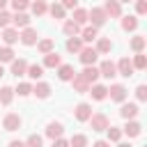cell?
Returning <instances> with one entry per match:
<instances>
[{
	"instance_id": "cell-47",
	"label": "cell",
	"mask_w": 147,
	"mask_h": 147,
	"mask_svg": "<svg viewBox=\"0 0 147 147\" xmlns=\"http://www.w3.org/2000/svg\"><path fill=\"white\" fill-rule=\"evenodd\" d=\"M92 147H110V142H108V140H96Z\"/></svg>"
},
{
	"instance_id": "cell-6",
	"label": "cell",
	"mask_w": 147,
	"mask_h": 147,
	"mask_svg": "<svg viewBox=\"0 0 147 147\" xmlns=\"http://www.w3.org/2000/svg\"><path fill=\"white\" fill-rule=\"evenodd\" d=\"M115 69H117V74H119V76H124V78H131V76H133V71H136L129 57H122V60L115 64Z\"/></svg>"
},
{
	"instance_id": "cell-20",
	"label": "cell",
	"mask_w": 147,
	"mask_h": 147,
	"mask_svg": "<svg viewBox=\"0 0 147 147\" xmlns=\"http://www.w3.org/2000/svg\"><path fill=\"white\" fill-rule=\"evenodd\" d=\"M74 76H76V71H74L71 64H60V67H57V78H60V80H71Z\"/></svg>"
},
{
	"instance_id": "cell-36",
	"label": "cell",
	"mask_w": 147,
	"mask_h": 147,
	"mask_svg": "<svg viewBox=\"0 0 147 147\" xmlns=\"http://www.w3.org/2000/svg\"><path fill=\"white\" fill-rule=\"evenodd\" d=\"M48 11H51V16H53L55 21L64 18V9H62V5H57V2H53V5L48 7Z\"/></svg>"
},
{
	"instance_id": "cell-38",
	"label": "cell",
	"mask_w": 147,
	"mask_h": 147,
	"mask_svg": "<svg viewBox=\"0 0 147 147\" xmlns=\"http://www.w3.org/2000/svg\"><path fill=\"white\" fill-rule=\"evenodd\" d=\"M131 64H133V69H145L147 67V57L142 53H136V57L131 60Z\"/></svg>"
},
{
	"instance_id": "cell-32",
	"label": "cell",
	"mask_w": 147,
	"mask_h": 147,
	"mask_svg": "<svg viewBox=\"0 0 147 147\" xmlns=\"http://www.w3.org/2000/svg\"><path fill=\"white\" fill-rule=\"evenodd\" d=\"M96 39V28L87 25L85 30H80V41H94Z\"/></svg>"
},
{
	"instance_id": "cell-30",
	"label": "cell",
	"mask_w": 147,
	"mask_h": 147,
	"mask_svg": "<svg viewBox=\"0 0 147 147\" xmlns=\"http://www.w3.org/2000/svg\"><path fill=\"white\" fill-rule=\"evenodd\" d=\"M71 21H74L78 28H80V25H85V23H87V11H85V9H80V7H78V9H74V18H71Z\"/></svg>"
},
{
	"instance_id": "cell-16",
	"label": "cell",
	"mask_w": 147,
	"mask_h": 147,
	"mask_svg": "<svg viewBox=\"0 0 147 147\" xmlns=\"http://www.w3.org/2000/svg\"><path fill=\"white\" fill-rule=\"evenodd\" d=\"M94 51L106 55V53H110V51H113V41H110L108 37H96V46H94Z\"/></svg>"
},
{
	"instance_id": "cell-33",
	"label": "cell",
	"mask_w": 147,
	"mask_h": 147,
	"mask_svg": "<svg viewBox=\"0 0 147 147\" xmlns=\"http://www.w3.org/2000/svg\"><path fill=\"white\" fill-rule=\"evenodd\" d=\"M145 44H147V39L138 34V37H133V39H131V44H129V46H131V51H136V53H142Z\"/></svg>"
},
{
	"instance_id": "cell-13",
	"label": "cell",
	"mask_w": 147,
	"mask_h": 147,
	"mask_svg": "<svg viewBox=\"0 0 147 147\" xmlns=\"http://www.w3.org/2000/svg\"><path fill=\"white\" fill-rule=\"evenodd\" d=\"M71 85H74V92H78V94H85V92H90V85L85 83V78H83L80 74H76V76L71 78Z\"/></svg>"
},
{
	"instance_id": "cell-9",
	"label": "cell",
	"mask_w": 147,
	"mask_h": 147,
	"mask_svg": "<svg viewBox=\"0 0 147 147\" xmlns=\"http://www.w3.org/2000/svg\"><path fill=\"white\" fill-rule=\"evenodd\" d=\"M18 39H21V44H25V46H34V44H37V39H39V34H37V30L25 28V30L18 34Z\"/></svg>"
},
{
	"instance_id": "cell-23",
	"label": "cell",
	"mask_w": 147,
	"mask_h": 147,
	"mask_svg": "<svg viewBox=\"0 0 147 147\" xmlns=\"http://www.w3.org/2000/svg\"><path fill=\"white\" fill-rule=\"evenodd\" d=\"M62 30H64V34H67L69 39H71V37H78V34H80V28H78V25H76V23L71 21V18H69V21H64Z\"/></svg>"
},
{
	"instance_id": "cell-15",
	"label": "cell",
	"mask_w": 147,
	"mask_h": 147,
	"mask_svg": "<svg viewBox=\"0 0 147 147\" xmlns=\"http://www.w3.org/2000/svg\"><path fill=\"white\" fill-rule=\"evenodd\" d=\"M2 41L11 48V44L18 41V30H16V28H5V30H2Z\"/></svg>"
},
{
	"instance_id": "cell-18",
	"label": "cell",
	"mask_w": 147,
	"mask_h": 147,
	"mask_svg": "<svg viewBox=\"0 0 147 147\" xmlns=\"http://www.w3.org/2000/svg\"><path fill=\"white\" fill-rule=\"evenodd\" d=\"M62 64V60H60V55L53 51V53H48V55H44V64L41 67H48V69H57Z\"/></svg>"
},
{
	"instance_id": "cell-21",
	"label": "cell",
	"mask_w": 147,
	"mask_h": 147,
	"mask_svg": "<svg viewBox=\"0 0 147 147\" xmlns=\"http://www.w3.org/2000/svg\"><path fill=\"white\" fill-rule=\"evenodd\" d=\"M80 76H83V78H85V83L92 87V85H94V80L99 78V69H96V67H85Z\"/></svg>"
},
{
	"instance_id": "cell-43",
	"label": "cell",
	"mask_w": 147,
	"mask_h": 147,
	"mask_svg": "<svg viewBox=\"0 0 147 147\" xmlns=\"http://www.w3.org/2000/svg\"><path fill=\"white\" fill-rule=\"evenodd\" d=\"M9 21H11V14L0 11V28H2V30H5V28H9Z\"/></svg>"
},
{
	"instance_id": "cell-14",
	"label": "cell",
	"mask_w": 147,
	"mask_h": 147,
	"mask_svg": "<svg viewBox=\"0 0 147 147\" xmlns=\"http://www.w3.org/2000/svg\"><path fill=\"white\" fill-rule=\"evenodd\" d=\"M140 131H142V126H140V122H136V119H129V122H126V126L122 129V133H126L129 138L140 136Z\"/></svg>"
},
{
	"instance_id": "cell-10",
	"label": "cell",
	"mask_w": 147,
	"mask_h": 147,
	"mask_svg": "<svg viewBox=\"0 0 147 147\" xmlns=\"http://www.w3.org/2000/svg\"><path fill=\"white\" fill-rule=\"evenodd\" d=\"M140 113V108H138V103H122V108H119V115L129 122V119H133L136 115Z\"/></svg>"
},
{
	"instance_id": "cell-51",
	"label": "cell",
	"mask_w": 147,
	"mask_h": 147,
	"mask_svg": "<svg viewBox=\"0 0 147 147\" xmlns=\"http://www.w3.org/2000/svg\"><path fill=\"white\" fill-rule=\"evenodd\" d=\"M2 76H5V69H2V64H0V78H2Z\"/></svg>"
},
{
	"instance_id": "cell-37",
	"label": "cell",
	"mask_w": 147,
	"mask_h": 147,
	"mask_svg": "<svg viewBox=\"0 0 147 147\" xmlns=\"http://www.w3.org/2000/svg\"><path fill=\"white\" fill-rule=\"evenodd\" d=\"M2 62H14V51L9 46H2L0 48V64Z\"/></svg>"
},
{
	"instance_id": "cell-45",
	"label": "cell",
	"mask_w": 147,
	"mask_h": 147,
	"mask_svg": "<svg viewBox=\"0 0 147 147\" xmlns=\"http://www.w3.org/2000/svg\"><path fill=\"white\" fill-rule=\"evenodd\" d=\"M136 11H138V14H147V2H145V0H138Z\"/></svg>"
},
{
	"instance_id": "cell-35",
	"label": "cell",
	"mask_w": 147,
	"mask_h": 147,
	"mask_svg": "<svg viewBox=\"0 0 147 147\" xmlns=\"http://www.w3.org/2000/svg\"><path fill=\"white\" fill-rule=\"evenodd\" d=\"M69 147H87V138H85L83 133H76V136H71Z\"/></svg>"
},
{
	"instance_id": "cell-41",
	"label": "cell",
	"mask_w": 147,
	"mask_h": 147,
	"mask_svg": "<svg viewBox=\"0 0 147 147\" xmlns=\"http://www.w3.org/2000/svg\"><path fill=\"white\" fill-rule=\"evenodd\" d=\"M25 147H41V136H37V133H32L28 140H25Z\"/></svg>"
},
{
	"instance_id": "cell-49",
	"label": "cell",
	"mask_w": 147,
	"mask_h": 147,
	"mask_svg": "<svg viewBox=\"0 0 147 147\" xmlns=\"http://www.w3.org/2000/svg\"><path fill=\"white\" fill-rule=\"evenodd\" d=\"M5 7H7V2H5V0H0V11H5Z\"/></svg>"
},
{
	"instance_id": "cell-44",
	"label": "cell",
	"mask_w": 147,
	"mask_h": 147,
	"mask_svg": "<svg viewBox=\"0 0 147 147\" xmlns=\"http://www.w3.org/2000/svg\"><path fill=\"white\" fill-rule=\"evenodd\" d=\"M62 9L67 11V9H78V0H64L62 2Z\"/></svg>"
},
{
	"instance_id": "cell-2",
	"label": "cell",
	"mask_w": 147,
	"mask_h": 147,
	"mask_svg": "<svg viewBox=\"0 0 147 147\" xmlns=\"http://www.w3.org/2000/svg\"><path fill=\"white\" fill-rule=\"evenodd\" d=\"M90 122V126H92V131H106L110 124H108V117L103 115V113H92V117L87 119Z\"/></svg>"
},
{
	"instance_id": "cell-12",
	"label": "cell",
	"mask_w": 147,
	"mask_h": 147,
	"mask_svg": "<svg viewBox=\"0 0 147 147\" xmlns=\"http://www.w3.org/2000/svg\"><path fill=\"white\" fill-rule=\"evenodd\" d=\"M92 117V106L90 103H78L76 106V119L78 122H87Z\"/></svg>"
},
{
	"instance_id": "cell-46",
	"label": "cell",
	"mask_w": 147,
	"mask_h": 147,
	"mask_svg": "<svg viewBox=\"0 0 147 147\" xmlns=\"http://www.w3.org/2000/svg\"><path fill=\"white\" fill-rule=\"evenodd\" d=\"M53 147H69V140H64V138H57V140H53Z\"/></svg>"
},
{
	"instance_id": "cell-28",
	"label": "cell",
	"mask_w": 147,
	"mask_h": 147,
	"mask_svg": "<svg viewBox=\"0 0 147 147\" xmlns=\"http://www.w3.org/2000/svg\"><path fill=\"white\" fill-rule=\"evenodd\" d=\"M67 51H69V53H80V51H83V41H80V37H71V39H67Z\"/></svg>"
},
{
	"instance_id": "cell-22",
	"label": "cell",
	"mask_w": 147,
	"mask_h": 147,
	"mask_svg": "<svg viewBox=\"0 0 147 147\" xmlns=\"http://www.w3.org/2000/svg\"><path fill=\"white\" fill-rule=\"evenodd\" d=\"M90 94H92V99L103 101V99L108 96V87H106V85H96V83H94V85L90 87Z\"/></svg>"
},
{
	"instance_id": "cell-5",
	"label": "cell",
	"mask_w": 147,
	"mask_h": 147,
	"mask_svg": "<svg viewBox=\"0 0 147 147\" xmlns=\"http://www.w3.org/2000/svg\"><path fill=\"white\" fill-rule=\"evenodd\" d=\"M87 21H92V28H101V25L106 23L103 9H101V7H92V9L87 11Z\"/></svg>"
},
{
	"instance_id": "cell-7",
	"label": "cell",
	"mask_w": 147,
	"mask_h": 147,
	"mask_svg": "<svg viewBox=\"0 0 147 147\" xmlns=\"http://www.w3.org/2000/svg\"><path fill=\"white\" fill-rule=\"evenodd\" d=\"M96 69H99V76H103V78H115V76H117L115 62H110V60H103Z\"/></svg>"
},
{
	"instance_id": "cell-31",
	"label": "cell",
	"mask_w": 147,
	"mask_h": 147,
	"mask_svg": "<svg viewBox=\"0 0 147 147\" xmlns=\"http://www.w3.org/2000/svg\"><path fill=\"white\" fill-rule=\"evenodd\" d=\"M30 7H32V14H34V16H44V14L48 11V5H46L44 0H37V2H32Z\"/></svg>"
},
{
	"instance_id": "cell-29",
	"label": "cell",
	"mask_w": 147,
	"mask_h": 147,
	"mask_svg": "<svg viewBox=\"0 0 147 147\" xmlns=\"http://www.w3.org/2000/svg\"><path fill=\"white\" fill-rule=\"evenodd\" d=\"M11 99H14V90H11L9 85H5V87L0 90V103H2V106H9Z\"/></svg>"
},
{
	"instance_id": "cell-26",
	"label": "cell",
	"mask_w": 147,
	"mask_h": 147,
	"mask_svg": "<svg viewBox=\"0 0 147 147\" xmlns=\"http://www.w3.org/2000/svg\"><path fill=\"white\" fill-rule=\"evenodd\" d=\"M136 28H138V18L136 16H124L122 18V30L124 32H133Z\"/></svg>"
},
{
	"instance_id": "cell-39",
	"label": "cell",
	"mask_w": 147,
	"mask_h": 147,
	"mask_svg": "<svg viewBox=\"0 0 147 147\" xmlns=\"http://www.w3.org/2000/svg\"><path fill=\"white\" fill-rule=\"evenodd\" d=\"M14 92H18V96H28V94H32V85L30 83H18Z\"/></svg>"
},
{
	"instance_id": "cell-1",
	"label": "cell",
	"mask_w": 147,
	"mask_h": 147,
	"mask_svg": "<svg viewBox=\"0 0 147 147\" xmlns=\"http://www.w3.org/2000/svg\"><path fill=\"white\" fill-rule=\"evenodd\" d=\"M21 124H23V119H21L18 113H7L5 119H2V129H5V131H18Z\"/></svg>"
},
{
	"instance_id": "cell-42",
	"label": "cell",
	"mask_w": 147,
	"mask_h": 147,
	"mask_svg": "<svg viewBox=\"0 0 147 147\" xmlns=\"http://www.w3.org/2000/svg\"><path fill=\"white\" fill-rule=\"evenodd\" d=\"M136 96H138V101H147V85H138L136 87Z\"/></svg>"
},
{
	"instance_id": "cell-4",
	"label": "cell",
	"mask_w": 147,
	"mask_h": 147,
	"mask_svg": "<svg viewBox=\"0 0 147 147\" xmlns=\"http://www.w3.org/2000/svg\"><path fill=\"white\" fill-rule=\"evenodd\" d=\"M101 9H103L106 18H119V16H122V5H119L117 0H108Z\"/></svg>"
},
{
	"instance_id": "cell-40",
	"label": "cell",
	"mask_w": 147,
	"mask_h": 147,
	"mask_svg": "<svg viewBox=\"0 0 147 147\" xmlns=\"http://www.w3.org/2000/svg\"><path fill=\"white\" fill-rule=\"evenodd\" d=\"M11 7H14V11H16V14H25V9H28L30 5H28L25 0H14V2H11Z\"/></svg>"
},
{
	"instance_id": "cell-48",
	"label": "cell",
	"mask_w": 147,
	"mask_h": 147,
	"mask_svg": "<svg viewBox=\"0 0 147 147\" xmlns=\"http://www.w3.org/2000/svg\"><path fill=\"white\" fill-rule=\"evenodd\" d=\"M9 147H25V142H21V140H11Z\"/></svg>"
},
{
	"instance_id": "cell-3",
	"label": "cell",
	"mask_w": 147,
	"mask_h": 147,
	"mask_svg": "<svg viewBox=\"0 0 147 147\" xmlns=\"http://www.w3.org/2000/svg\"><path fill=\"white\" fill-rule=\"evenodd\" d=\"M78 57H80V62H83L85 67H94V62H96L99 53H96L92 46H83V51L78 53Z\"/></svg>"
},
{
	"instance_id": "cell-8",
	"label": "cell",
	"mask_w": 147,
	"mask_h": 147,
	"mask_svg": "<svg viewBox=\"0 0 147 147\" xmlns=\"http://www.w3.org/2000/svg\"><path fill=\"white\" fill-rule=\"evenodd\" d=\"M108 94H110V99H113V101L122 103V101L126 99V87H124V85H119V83H115V85H110V87H108Z\"/></svg>"
},
{
	"instance_id": "cell-11",
	"label": "cell",
	"mask_w": 147,
	"mask_h": 147,
	"mask_svg": "<svg viewBox=\"0 0 147 147\" xmlns=\"http://www.w3.org/2000/svg\"><path fill=\"white\" fill-rule=\"evenodd\" d=\"M62 133H64V126H62L60 122H48V126H46V136H48L51 140L62 138Z\"/></svg>"
},
{
	"instance_id": "cell-17",
	"label": "cell",
	"mask_w": 147,
	"mask_h": 147,
	"mask_svg": "<svg viewBox=\"0 0 147 147\" xmlns=\"http://www.w3.org/2000/svg\"><path fill=\"white\" fill-rule=\"evenodd\" d=\"M32 94H34L37 99H48V96H51V85H48V83H37V85L32 87Z\"/></svg>"
},
{
	"instance_id": "cell-25",
	"label": "cell",
	"mask_w": 147,
	"mask_h": 147,
	"mask_svg": "<svg viewBox=\"0 0 147 147\" xmlns=\"http://www.w3.org/2000/svg\"><path fill=\"white\" fill-rule=\"evenodd\" d=\"M25 76H30L32 80H39V78L44 76V67H41V64H28V71H25Z\"/></svg>"
},
{
	"instance_id": "cell-34",
	"label": "cell",
	"mask_w": 147,
	"mask_h": 147,
	"mask_svg": "<svg viewBox=\"0 0 147 147\" xmlns=\"http://www.w3.org/2000/svg\"><path fill=\"white\" fill-rule=\"evenodd\" d=\"M106 133H108V142H119V138H122V129L119 126H108Z\"/></svg>"
},
{
	"instance_id": "cell-19",
	"label": "cell",
	"mask_w": 147,
	"mask_h": 147,
	"mask_svg": "<svg viewBox=\"0 0 147 147\" xmlns=\"http://www.w3.org/2000/svg\"><path fill=\"white\" fill-rule=\"evenodd\" d=\"M25 71H28V62L23 60V57H18V60H14L11 62V74L18 78V76H25Z\"/></svg>"
},
{
	"instance_id": "cell-27",
	"label": "cell",
	"mask_w": 147,
	"mask_h": 147,
	"mask_svg": "<svg viewBox=\"0 0 147 147\" xmlns=\"http://www.w3.org/2000/svg\"><path fill=\"white\" fill-rule=\"evenodd\" d=\"M53 39H41V41H37V51L41 53V55H48V53H53Z\"/></svg>"
},
{
	"instance_id": "cell-50",
	"label": "cell",
	"mask_w": 147,
	"mask_h": 147,
	"mask_svg": "<svg viewBox=\"0 0 147 147\" xmlns=\"http://www.w3.org/2000/svg\"><path fill=\"white\" fill-rule=\"evenodd\" d=\"M117 147H131V145H129V142H119Z\"/></svg>"
},
{
	"instance_id": "cell-24",
	"label": "cell",
	"mask_w": 147,
	"mask_h": 147,
	"mask_svg": "<svg viewBox=\"0 0 147 147\" xmlns=\"http://www.w3.org/2000/svg\"><path fill=\"white\" fill-rule=\"evenodd\" d=\"M11 23H14L16 28H23V30H25V28H30V16H28V14H14V16H11Z\"/></svg>"
}]
</instances>
